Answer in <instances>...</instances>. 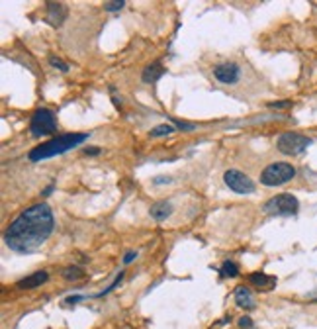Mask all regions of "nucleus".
<instances>
[{
    "label": "nucleus",
    "mask_w": 317,
    "mask_h": 329,
    "mask_svg": "<svg viewBox=\"0 0 317 329\" xmlns=\"http://www.w3.org/2000/svg\"><path fill=\"white\" fill-rule=\"evenodd\" d=\"M53 212L45 202H41L24 210L10 224V228L4 233V243L14 253L30 255L47 241L49 235L53 233Z\"/></svg>",
    "instance_id": "1"
},
{
    "label": "nucleus",
    "mask_w": 317,
    "mask_h": 329,
    "mask_svg": "<svg viewBox=\"0 0 317 329\" xmlns=\"http://www.w3.org/2000/svg\"><path fill=\"white\" fill-rule=\"evenodd\" d=\"M88 135L90 133H65L59 137H53L30 151V161H43V159H51L55 155H61L65 151L84 143L88 139Z\"/></svg>",
    "instance_id": "2"
},
{
    "label": "nucleus",
    "mask_w": 317,
    "mask_h": 329,
    "mask_svg": "<svg viewBox=\"0 0 317 329\" xmlns=\"http://www.w3.org/2000/svg\"><path fill=\"white\" fill-rule=\"evenodd\" d=\"M294 177H296L294 164L280 161V163L269 164V167L262 171L260 182H262L265 186H280V184H286L288 181H292Z\"/></svg>",
    "instance_id": "3"
},
{
    "label": "nucleus",
    "mask_w": 317,
    "mask_h": 329,
    "mask_svg": "<svg viewBox=\"0 0 317 329\" xmlns=\"http://www.w3.org/2000/svg\"><path fill=\"white\" fill-rule=\"evenodd\" d=\"M278 151L284 155H300L311 145V139L296 132H286L278 137Z\"/></svg>",
    "instance_id": "4"
},
{
    "label": "nucleus",
    "mask_w": 317,
    "mask_h": 329,
    "mask_svg": "<svg viewBox=\"0 0 317 329\" xmlns=\"http://www.w3.org/2000/svg\"><path fill=\"white\" fill-rule=\"evenodd\" d=\"M300 208L298 198L292 194H278L265 204V212L270 215H294Z\"/></svg>",
    "instance_id": "5"
},
{
    "label": "nucleus",
    "mask_w": 317,
    "mask_h": 329,
    "mask_svg": "<svg viewBox=\"0 0 317 329\" xmlns=\"http://www.w3.org/2000/svg\"><path fill=\"white\" fill-rule=\"evenodd\" d=\"M57 130V124H55V114L47 110V108H39L35 110L32 116V122H30V132L32 135L39 137V135H49V133H55Z\"/></svg>",
    "instance_id": "6"
},
{
    "label": "nucleus",
    "mask_w": 317,
    "mask_h": 329,
    "mask_svg": "<svg viewBox=\"0 0 317 329\" xmlns=\"http://www.w3.org/2000/svg\"><path fill=\"white\" fill-rule=\"evenodd\" d=\"M223 181H225V184L233 192H237V194H253L254 192V182L247 175H243L241 171H235V169L227 171L223 175Z\"/></svg>",
    "instance_id": "7"
},
{
    "label": "nucleus",
    "mask_w": 317,
    "mask_h": 329,
    "mask_svg": "<svg viewBox=\"0 0 317 329\" xmlns=\"http://www.w3.org/2000/svg\"><path fill=\"white\" fill-rule=\"evenodd\" d=\"M214 75H216V79L223 84H233V82L239 81V75H241V71H239V65L235 63H222V65H218L214 69Z\"/></svg>",
    "instance_id": "8"
},
{
    "label": "nucleus",
    "mask_w": 317,
    "mask_h": 329,
    "mask_svg": "<svg viewBox=\"0 0 317 329\" xmlns=\"http://www.w3.org/2000/svg\"><path fill=\"white\" fill-rule=\"evenodd\" d=\"M67 18V8L63 4H47V22L51 26H61Z\"/></svg>",
    "instance_id": "9"
},
{
    "label": "nucleus",
    "mask_w": 317,
    "mask_h": 329,
    "mask_svg": "<svg viewBox=\"0 0 317 329\" xmlns=\"http://www.w3.org/2000/svg\"><path fill=\"white\" fill-rule=\"evenodd\" d=\"M235 302H237L239 308H243V310H253L254 308L253 294H251V290L247 286H237L235 288Z\"/></svg>",
    "instance_id": "10"
},
{
    "label": "nucleus",
    "mask_w": 317,
    "mask_h": 329,
    "mask_svg": "<svg viewBox=\"0 0 317 329\" xmlns=\"http://www.w3.org/2000/svg\"><path fill=\"white\" fill-rule=\"evenodd\" d=\"M249 280H251V284H254L256 288H260L262 292H269V290H272L276 286V279L265 275V272H254V275L249 277Z\"/></svg>",
    "instance_id": "11"
},
{
    "label": "nucleus",
    "mask_w": 317,
    "mask_h": 329,
    "mask_svg": "<svg viewBox=\"0 0 317 329\" xmlns=\"http://www.w3.org/2000/svg\"><path fill=\"white\" fill-rule=\"evenodd\" d=\"M49 275L45 270H39V272H33L30 275L28 279H22L18 282V288H37V286H41L43 282H47Z\"/></svg>",
    "instance_id": "12"
},
{
    "label": "nucleus",
    "mask_w": 317,
    "mask_h": 329,
    "mask_svg": "<svg viewBox=\"0 0 317 329\" xmlns=\"http://www.w3.org/2000/svg\"><path fill=\"white\" fill-rule=\"evenodd\" d=\"M149 214L151 217H155L157 222H163V220H167L169 215L173 214V206H171V202H155L153 206H151V210H149Z\"/></svg>",
    "instance_id": "13"
},
{
    "label": "nucleus",
    "mask_w": 317,
    "mask_h": 329,
    "mask_svg": "<svg viewBox=\"0 0 317 329\" xmlns=\"http://www.w3.org/2000/svg\"><path fill=\"white\" fill-rule=\"evenodd\" d=\"M163 75H165V67L161 63H151L143 71V82H157Z\"/></svg>",
    "instance_id": "14"
},
{
    "label": "nucleus",
    "mask_w": 317,
    "mask_h": 329,
    "mask_svg": "<svg viewBox=\"0 0 317 329\" xmlns=\"http://www.w3.org/2000/svg\"><path fill=\"white\" fill-rule=\"evenodd\" d=\"M220 272H222V277H225V279H233V277L239 275V266L233 261H225L222 264V268H220Z\"/></svg>",
    "instance_id": "15"
},
{
    "label": "nucleus",
    "mask_w": 317,
    "mask_h": 329,
    "mask_svg": "<svg viewBox=\"0 0 317 329\" xmlns=\"http://www.w3.org/2000/svg\"><path fill=\"white\" fill-rule=\"evenodd\" d=\"M84 277V270L80 266H67L63 270V279L65 280H79Z\"/></svg>",
    "instance_id": "16"
},
{
    "label": "nucleus",
    "mask_w": 317,
    "mask_h": 329,
    "mask_svg": "<svg viewBox=\"0 0 317 329\" xmlns=\"http://www.w3.org/2000/svg\"><path fill=\"white\" fill-rule=\"evenodd\" d=\"M175 132V126H171V124H161L157 128H153L151 130V137H161V135H169V133Z\"/></svg>",
    "instance_id": "17"
},
{
    "label": "nucleus",
    "mask_w": 317,
    "mask_h": 329,
    "mask_svg": "<svg viewBox=\"0 0 317 329\" xmlns=\"http://www.w3.org/2000/svg\"><path fill=\"white\" fill-rule=\"evenodd\" d=\"M124 0H116V2H104V8L108 10V12H118V10H122L124 8Z\"/></svg>",
    "instance_id": "18"
},
{
    "label": "nucleus",
    "mask_w": 317,
    "mask_h": 329,
    "mask_svg": "<svg viewBox=\"0 0 317 329\" xmlns=\"http://www.w3.org/2000/svg\"><path fill=\"white\" fill-rule=\"evenodd\" d=\"M49 63H51L53 67H59L63 73H67V71H69V65H67V63H63L61 59H57V57H51V59H49Z\"/></svg>",
    "instance_id": "19"
},
{
    "label": "nucleus",
    "mask_w": 317,
    "mask_h": 329,
    "mask_svg": "<svg viewBox=\"0 0 317 329\" xmlns=\"http://www.w3.org/2000/svg\"><path fill=\"white\" fill-rule=\"evenodd\" d=\"M239 327H243V329H253V319H251V317H247V315H243V317L239 319Z\"/></svg>",
    "instance_id": "20"
},
{
    "label": "nucleus",
    "mask_w": 317,
    "mask_h": 329,
    "mask_svg": "<svg viewBox=\"0 0 317 329\" xmlns=\"http://www.w3.org/2000/svg\"><path fill=\"white\" fill-rule=\"evenodd\" d=\"M173 124H175L178 130H194L196 128L194 124H184V122H178V120H173Z\"/></svg>",
    "instance_id": "21"
},
{
    "label": "nucleus",
    "mask_w": 317,
    "mask_h": 329,
    "mask_svg": "<svg viewBox=\"0 0 317 329\" xmlns=\"http://www.w3.org/2000/svg\"><path fill=\"white\" fill-rule=\"evenodd\" d=\"M270 106H272V108H290V106H292V102H290V100H282V102H270Z\"/></svg>",
    "instance_id": "22"
},
{
    "label": "nucleus",
    "mask_w": 317,
    "mask_h": 329,
    "mask_svg": "<svg viewBox=\"0 0 317 329\" xmlns=\"http://www.w3.org/2000/svg\"><path fill=\"white\" fill-rule=\"evenodd\" d=\"M135 257H137V253H135V251H127L126 257H124V263L129 264L131 261H133V259H135Z\"/></svg>",
    "instance_id": "23"
},
{
    "label": "nucleus",
    "mask_w": 317,
    "mask_h": 329,
    "mask_svg": "<svg viewBox=\"0 0 317 329\" xmlns=\"http://www.w3.org/2000/svg\"><path fill=\"white\" fill-rule=\"evenodd\" d=\"M80 300H84V296H69L67 298V304H77Z\"/></svg>",
    "instance_id": "24"
},
{
    "label": "nucleus",
    "mask_w": 317,
    "mask_h": 329,
    "mask_svg": "<svg viewBox=\"0 0 317 329\" xmlns=\"http://www.w3.org/2000/svg\"><path fill=\"white\" fill-rule=\"evenodd\" d=\"M84 153H86V155H98V153H100V149H98V147H88V149H84Z\"/></svg>",
    "instance_id": "25"
},
{
    "label": "nucleus",
    "mask_w": 317,
    "mask_h": 329,
    "mask_svg": "<svg viewBox=\"0 0 317 329\" xmlns=\"http://www.w3.org/2000/svg\"><path fill=\"white\" fill-rule=\"evenodd\" d=\"M165 182H171V179L169 177H157L155 179V184H165Z\"/></svg>",
    "instance_id": "26"
}]
</instances>
